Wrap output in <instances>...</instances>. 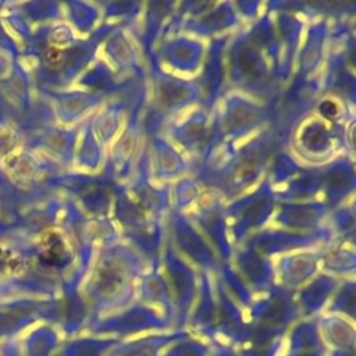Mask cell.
<instances>
[{
    "mask_svg": "<svg viewBox=\"0 0 356 356\" xmlns=\"http://www.w3.org/2000/svg\"><path fill=\"white\" fill-rule=\"evenodd\" d=\"M320 110H321V114L327 118H334L337 114V106L332 102H324L320 106Z\"/></svg>",
    "mask_w": 356,
    "mask_h": 356,
    "instance_id": "3957f363",
    "label": "cell"
},
{
    "mask_svg": "<svg viewBox=\"0 0 356 356\" xmlns=\"http://www.w3.org/2000/svg\"><path fill=\"white\" fill-rule=\"evenodd\" d=\"M39 257L47 266H61L67 257V249L61 236L56 232H46L40 241Z\"/></svg>",
    "mask_w": 356,
    "mask_h": 356,
    "instance_id": "6da1fadb",
    "label": "cell"
},
{
    "mask_svg": "<svg viewBox=\"0 0 356 356\" xmlns=\"http://www.w3.org/2000/svg\"><path fill=\"white\" fill-rule=\"evenodd\" d=\"M46 58H47L49 64L57 65V64H60L63 61V53L58 49H51V50L47 51Z\"/></svg>",
    "mask_w": 356,
    "mask_h": 356,
    "instance_id": "277c9868",
    "label": "cell"
},
{
    "mask_svg": "<svg viewBox=\"0 0 356 356\" xmlns=\"http://www.w3.org/2000/svg\"><path fill=\"white\" fill-rule=\"evenodd\" d=\"M21 267L19 257L10 249L0 246V275L15 273Z\"/></svg>",
    "mask_w": 356,
    "mask_h": 356,
    "instance_id": "7a4b0ae2",
    "label": "cell"
}]
</instances>
